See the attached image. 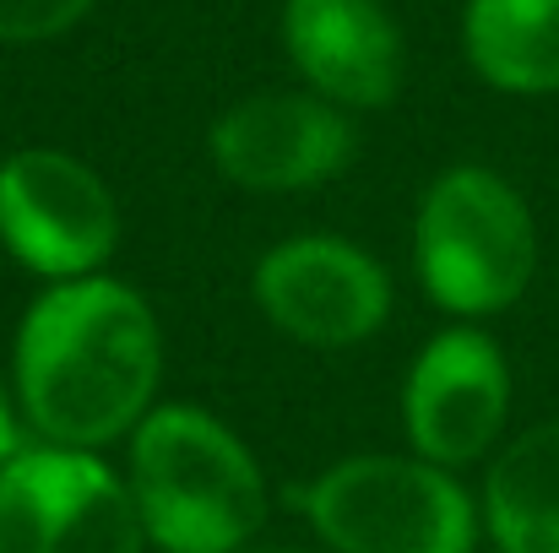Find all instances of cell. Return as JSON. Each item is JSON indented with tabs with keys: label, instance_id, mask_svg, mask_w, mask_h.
Here are the masks:
<instances>
[{
	"label": "cell",
	"instance_id": "cell-1",
	"mask_svg": "<svg viewBox=\"0 0 559 553\" xmlns=\"http://www.w3.org/2000/svg\"><path fill=\"white\" fill-rule=\"evenodd\" d=\"M16 407L44 445L98 450L153 412L164 337L147 299L115 277H76L38 293L16 326Z\"/></svg>",
	"mask_w": 559,
	"mask_h": 553
},
{
	"label": "cell",
	"instance_id": "cell-2",
	"mask_svg": "<svg viewBox=\"0 0 559 553\" xmlns=\"http://www.w3.org/2000/svg\"><path fill=\"white\" fill-rule=\"evenodd\" d=\"M142 532L164 553H239L266 521V478L245 440L206 407H153L131 440Z\"/></svg>",
	"mask_w": 559,
	"mask_h": 553
},
{
	"label": "cell",
	"instance_id": "cell-3",
	"mask_svg": "<svg viewBox=\"0 0 559 553\" xmlns=\"http://www.w3.org/2000/svg\"><path fill=\"white\" fill-rule=\"evenodd\" d=\"M413 266L424 293L451 315L511 310L538 272V228L522 190L484 169H445L413 217Z\"/></svg>",
	"mask_w": 559,
	"mask_h": 553
},
{
	"label": "cell",
	"instance_id": "cell-4",
	"mask_svg": "<svg viewBox=\"0 0 559 553\" xmlns=\"http://www.w3.org/2000/svg\"><path fill=\"white\" fill-rule=\"evenodd\" d=\"M332 553H473V494L424 456H348L305 489Z\"/></svg>",
	"mask_w": 559,
	"mask_h": 553
},
{
	"label": "cell",
	"instance_id": "cell-5",
	"mask_svg": "<svg viewBox=\"0 0 559 553\" xmlns=\"http://www.w3.org/2000/svg\"><path fill=\"white\" fill-rule=\"evenodd\" d=\"M136 494L93 450L27 445L0 467V553H142Z\"/></svg>",
	"mask_w": 559,
	"mask_h": 553
},
{
	"label": "cell",
	"instance_id": "cell-6",
	"mask_svg": "<svg viewBox=\"0 0 559 553\" xmlns=\"http://www.w3.org/2000/svg\"><path fill=\"white\" fill-rule=\"evenodd\" d=\"M0 244L49 282L98 277L120 244V206L82 158L22 147L0 164Z\"/></svg>",
	"mask_w": 559,
	"mask_h": 553
},
{
	"label": "cell",
	"instance_id": "cell-7",
	"mask_svg": "<svg viewBox=\"0 0 559 553\" xmlns=\"http://www.w3.org/2000/svg\"><path fill=\"white\" fill-rule=\"evenodd\" d=\"M261 315L305 348H359L391 315V277L365 244L337 233H299L261 255Z\"/></svg>",
	"mask_w": 559,
	"mask_h": 553
},
{
	"label": "cell",
	"instance_id": "cell-8",
	"mask_svg": "<svg viewBox=\"0 0 559 553\" xmlns=\"http://www.w3.org/2000/svg\"><path fill=\"white\" fill-rule=\"evenodd\" d=\"M511 412V364L495 337L473 326H451L424 342L402 385V423L424 461L467 467L478 461Z\"/></svg>",
	"mask_w": 559,
	"mask_h": 553
},
{
	"label": "cell",
	"instance_id": "cell-9",
	"mask_svg": "<svg viewBox=\"0 0 559 553\" xmlns=\"http://www.w3.org/2000/svg\"><path fill=\"white\" fill-rule=\"evenodd\" d=\"M348 158L354 120L321 93H255L212 125L217 175L245 190H310L337 180Z\"/></svg>",
	"mask_w": 559,
	"mask_h": 553
},
{
	"label": "cell",
	"instance_id": "cell-10",
	"mask_svg": "<svg viewBox=\"0 0 559 553\" xmlns=\"http://www.w3.org/2000/svg\"><path fill=\"white\" fill-rule=\"evenodd\" d=\"M283 44L310 93L337 109H380L402 87V33L380 0H288Z\"/></svg>",
	"mask_w": 559,
	"mask_h": 553
},
{
	"label": "cell",
	"instance_id": "cell-11",
	"mask_svg": "<svg viewBox=\"0 0 559 553\" xmlns=\"http://www.w3.org/2000/svg\"><path fill=\"white\" fill-rule=\"evenodd\" d=\"M484 527L500 553H559V418L500 450L484 483Z\"/></svg>",
	"mask_w": 559,
	"mask_h": 553
},
{
	"label": "cell",
	"instance_id": "cell-12",
	"mask_svg": "<svg viewBox=\"0 0 559 553\" xmlns=\"http://www.w3.org/2000/svg\"><path fill=\"white\" fill-rule=\"evenodd\" d=\"M462 44L500 93H559V0H467Z\"/></svg>",
	"mask_w": 559,
	"mask_h": 553
},
{
	"label": "cell",
	"instance_id": "cell-13",
	"mask_svg": "<svg viewBox=\"0 0 559 553\" xmlns=\"http://www.w3.org/2000/svg\"><path fill=\"white\" fill-rule=\"evenodd\" d=\"M93 0H0V44H38L76 27Z\"/></svg>",
	"mask_w": 559,
	"mask_h": 553
},
{
	"label": "cell",
	"instance_id": "cell-14",
	"mask_svg": "<svg viewBox=\"0 0 559 553\" xmlns=\"http://www.w3.org/2000/svg\"><path fill=\"white\" fill-rule=\"evenodd\" d=\"M27 445H22V412L11 407V396H5V385H0V467L5 461H16Z\"/></svg>",
	"mask_w": 559,
	"mask_h": 553
},
{
	"label": "cell",
	"instance_id": "cell-15",
	"mask_svg": "<svg viewBox=\"0 0 559 553\" xmlns=\"http://www.w3.org/2000/svg\"><path fill=\"white\" fill-rule=\"evenodd\" d=\"M239 553H332V549H288V543H277V549H261V543H250V549Z\"/></svg>",
	"mask_w": 559,
	"mask_h": 553
}]
</instances>
